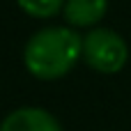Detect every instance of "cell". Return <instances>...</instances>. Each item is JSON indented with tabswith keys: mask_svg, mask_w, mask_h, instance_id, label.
<instances>
[{
	"mask_svg": "<svg viewBox=\"0 0 131 131\" xmlns=\"http://www.w3.org/2000/svg\"><path fill=\"white\" fill-rule=\"evenodd\" d=\"M83 58V37L71 28H44L30 37L23 51V62L35 78L55 81L74 69Z\"/></svg>",
	"mask_w": 131,
	"mask_h": 131,
	"instance_id": "1",
	"label": "cell"
},
{
	"mask_svg": "<svg viewBox=\"0 0 131 131\" xmlns=\"http://www.w3.org/2000/svg\"><path fill=\"white\" fill-rule=\"evenodd\" d=\"M83 58L99 74H117L129 58L127 41L106 28H97L83 37Z\"/></svg>",
	"mask_w": 131,
	"mask_h": 131,
	"instance_id": "2",
	"label": "cell"
},
{
	"mask_svg": "<svg viewBox=\"0 0 131 131\" xmlns=\"http://www.w3.org/2000/svg\"><path fill=\"white\" fill-rule=\"evenodd\" d=\"M0 131H62L60 122L44 108H18L14 113H9L2 124Z\"/></svg>",
	"mask_w": 131,
	"mask_h": 131,
	"instance_id": "3",
	"label": "cell"
},
{
	"mask_svg": "<svg viewBox=\"0 0 131 131\" xmlns=\"http://www.w3.org/2000/svg\"><path fill=\"white\" fill-rule=\"evenodd\" d=\"M62 9L67 23L76 28H88L104 18L108 9V0H67Z\"/></svg>",
	"mask_w": 131,
	"mask_h": 131,
	"instance_id": "4",
	"label": "cell"
},
{
	"mask_svg": "<svg viewBox=\"0 0 131 131\" xmlns=\"http://www.w3.org/2000/svg\"><path fill=\"white\" fill-rule=\"evenodd\" d=\"M64 2L67 0H18V7L35 18H48L58 14L64 7Z\"/></svg>",
	"mask_w": 131,
	"mask_h": 131,
	"instance_id": "5",
	"label": "cell"
}]
</instances>
